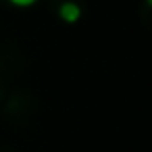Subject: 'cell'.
Listing matches in <instances>:
<instances>
[{
  "instance_id": "7a4b0ae2",
  "label": "cell",
  "mask_w": 152,
  "mask_h": 152,
  "mask_svg": "<svg viewBox=\"0 0 152 152\" xmlns=\"http://www.w3.org/2000/svg\"><path fill=\"white\" fill-rule=\"evenodd\" d=\"M9 2L13 7H19V9H29V7H34L38 2V0H9Z\"/></svg>"
},
{
  "instance_id": "6da1fadb",
  "label": "cell",
  "mask_w": 152,
  "mask_h": 152,
  "mask_svg": "<svg viewBox=\"0 0 152 152\" xmlns=\"http://www.w3.org/2000/svg\"><path fill=\"white\" fill-rule=\"evenodd\" d=\"M58 15L65 23H77L81 19V7L77 2H63L58 9Z\"/></svg>"
}]
</instances>
